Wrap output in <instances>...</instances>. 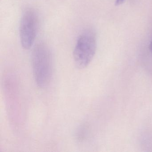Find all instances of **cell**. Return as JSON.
<instances>
[{"label": "cell", "instance_id": "obj_5", "mask_svg": "<svg viewBox=\"0 0 152 152\" xmlns=\"http://www.w3.org/2000/svg\"><path fill=\"white\" fill-rule=\"evenodd\" d=\"M149 49H150L151 52H152V40L151 41V42H150V45H149Z\"/></svg>", "mask_w": 152, "mask_h": 152}, {"label": "cell", "instance_id": "obj_2", "mask_svg": "<svg viewBox=\"0 0 152 152\" xmlns=\"http://www.w3.org/2000/svg\"><path fill=\"white\" fill-rule=\"evenodd\" d=\"M96 47L95 30L86 28L79 36L74 50V61L78 68L83 69L90 64L96 54Z\"/></svg>", "mask_w": 152, "mask_h": 152}, {"label": "cell", "instance_id": "obj_1", "mask_svg": "<svg viewBox=\"0 0 152 152\" xmlns=\"http://www.w3.org/2000/svg\"><path fill=\"white\" fill-rule=\"evenodd\" d=\"M32 66L38 87L47 88L50 83L53 73L52 54L47 44L40 43L34 47L32 55Z\"/></svg>", "mask_w": 152, "mask_h": 152}, {"label": "cell", "instance_id": "obj_4", "mask_svg": "<svg viewBox=\"0 0 152 152\" xmlns=\"http://www.w3.org/2000/svg\"><path fill=\"white\" fill-rule=\"evenodd\" d=\"M124 0H116L115 1V4L116 6H118V5H121L123 3Z\"/></svg>", "mask_w": 152, "mask_h": 152}, {"label": "cell", "instance_id": "obj_3", "mask_svg": "<svg viewBox=\"0 0 152 152\" xmlns=\"http://www.w3.org/2000/svg\"><path fill=\"white\" fill-rule=\"evenodd\" d=\"M39 17L35 10L26 9L22 15L20 25L21 45L24 49L28 50L33 45L38 31Z\"/></svg>", "mask_w": 152, "mask_h": 152}]
</instances>
